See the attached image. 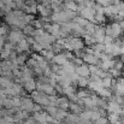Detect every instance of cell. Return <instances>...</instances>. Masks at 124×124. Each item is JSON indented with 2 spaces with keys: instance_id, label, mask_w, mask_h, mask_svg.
I'll list each match as a JSON object with an SVG mask.
<instances>
[{
  "instance_id": "1",
  "label": "cell",
  "mask_w": 124,
  "mask_h": 124,
  "mask_svg": "<svg viewBox=\"0 0 124 124\" xmlns=\"http://www.w3.org/2000/svg\"><path fill=\"white\" fill-rule=\"evenodd\" d=\"M68 40H69L74 51H83L85 47L84 40L81 39V36H69Z\"/></svg>"
},
{
  "instance_id": "2",
  "label": "cell",
  "mask_w": 124,
  "mask_h": 124,
  "mask_svg": "<svg viewBox=\"0 0 124 124\" xmlns=\"http://www.w3.org/2000/svg\"><path fill=\"white\" fill-rule=\"evenodd\" d=\"M7 39H8V41L12 42L13 45H17L19 41H22L23 39H25V35H24V33H23L22 30H19V29H13V30H11V31L8 33Z\"/></svg>"
},
{
  "instance_id": "3",
  "label": "cell",
  "mask_w": 124,
  "mask_h": 124,
  "mask_svg": "<svg viewBox=\"0 0 124 124\" xmlns=\"http://www.w3.org/2000/svg\"><path fill=\"white\" fill-rule=\"evenodd\" d=\"M82 59L84 64H88V65H100L101 60L95 55V54H92V53H87L83 51L82 54Z\"/></svg>"
},
{
  "instance_id": "4",
  "label": "cell",
  "mask_w": 124,
  "mask_h": 124,
  "mask_svg": "<svg viewBox=\"0 0 124 124\" xmlns=\"http://www.w3.org/2000/svg\"><path fill=\"white\" fill-rule=\"evenodd\" d=\"M110 27H111V33H110V36H112L113 39H118V38H121L122 36V34L123 33V29H122V27H121V23L119 22H112L111 24H110Z\"/></svg>"
},
{
  "instance_id": "5",
  "label": "cell",
  "mask_w": 124,
  "mask_h": 124,
  "mask_svg": "<svg viewBox=\"0 0 124 124\" xmlns=\"http://www.w3.org/2000/svg\"><path fill=\"white\" fill-rule=\"evenodd\" d=\"M34 105H35V101L30 96H22V106H21L22 110L28 111L29 113H33Z\"/></svg>"
},
{
  "instance_id": "6",
  "label": "cell",
  "mask_w": 124,
  "mask_h": 124,
  "mask_svg": "<svg viewBox=\"0 0 124 124\" xmlns=\"http://www.w3.org/2000/svg\"><path fill=\"white\" fill-rule=\"evenodd\" d=\"M80 16L83 17V18H85V19H88L89 22L95 23V10L92 8V7H84L82 11L80 12Z\"/></svg>"
},
{
  "instance_id": "7",
  "label": "cell",
  "mask_w": 124,
  "mask_h": 124,
  "mask_svg": "<svg viewBox=\"0 0 124 124\" xmlns=\"http://www.w3.org/2000/svg\"><path fill=\"white\" fill-rule=\"evenodd\" d=\"M93 36L95 38V41L99 42V43H104V40H105V36H106V33H105V27L102 25H96L95 28V31L93 34Z\"/></svg>"
},
{
  "instance_id": "8",
  "label": "cell",
  "mask_w": 124,
  "mask_h": 124,
  "mask_svg": "<svg viewBox=\"0 0 124 124\" xmlns=\"http://www.w3.org/2000/svg\"><path fill=\"white\" fill-rule=\"evenodd\" d=\"M107 112L108 113H117V115H121L122 112V106L113 101V100H108V106H107Z\"/></svg>"
},
{
  "instance_id": "9",
  "label": "cell",
  "mask_w": 124,
  "mask_h": 124,
  "mask_svg": "<svg viewBox=\"0 0 124 124\" xmlns=\"http://www.w3.org/2000/svg\"><path fill=\"white\" fill-rule=\"evenodd\" d=\"M30 49V43L27 41V39H23L22 41H19L16 46V52L17 53H23V52H29Z\"/></svg>"
},
{
  "instance_id": "10",
  "label": "cell",
  "mask_w": 124,
  "mask_h": 124,
  "mask_svg": "<svg viewBox=\"0 0 124 124\" xmlns=\"http://www.w3.org/2000/svg\"><path fill=\"white\" fill-rule=\"evenodd\" d=\"M76 72L82 77H90V71H89V65L88 64L83 63L80 66H76Z\"/></svg>"
},
{
  "instance_id": "11",
  "label": "cell",
  "mask_w": 124,
  "mask_h": 124,
  "mask_svg": "<svg viewBox=\"0 0 124 124\" xmlns=\"http://www.w3.org/2000/svg\"><path fill=\"white\" fill-rule=\"evenodd\" d=\"M69 62V59L63 54V53H57L54 57H53V59H52V62L51 63H53V64H58V65H60V66H63L64 64H66Z\"/></svg>"
},
{
  "instance_id": "12",
  "label": "cell",
  "mask_w": 124,
  "mask_h": 124,
  "mask_svg": "<svg viewBox=\"0 0 124 124\" xmlns=\"http://www.w3.org/2000/svg\"><path fill=\"white\" fill-rule=\"evenodd\" d=\"M88 88L98 94V92H100V90L104 88V85H102V80H100V81H93V80H89Z\"/></svg>"
},
{
  "instance_id": "13",
  "label": "cell",
  "mask_w": 124,
  "mask_h": 124,
  "mask_svg": "<svg viewBox=\"0 0 124 124\" xmlns=\"http://www.w3.org/2000/svg\"><path fill=\"white\" fill-rule=\"evenodd\" d=\"M58 107H59V108H63V110H68V111H69V107H70V100L68 99V96H66V95L58 98Z\"/></svg>"
},
{
  "instance_id": "14",
  "label": "cell",
  "mask_w": 124,
  "mask_h": 124,
  "mask_svg": "<svg viewBox=\"0 0 124 124\" xmlns=\"http://www.w3.org/2000/svg\"><path fill=\"white\" fill-rule=\"evenodd\" d=\"M38 12L41 15V17H51V15L53 13L52 8H48L45 5H42V4L38 5Z\"/></svg>"
},
{
  "instance_id": "15",
  "label": "cell",
  "mask_w": 124,
  "mask_h": 124,
  "mask_svg": "<svg viewBox=\"0 0 124 124\" xmlns=\"http://www.w3.org/2000/svg\"><path fill=\"white\" fill-rule=\"evenodd\" d=\"M62 70H63L66 75H70V74L76 72V66L74 65V63H72L71 60H69L66 64H64V65L62 66Z\"/></svg>"
},
{
  "instance_id": "16",
  "label": "cell",
  "mask_w": 124,
  "mask_h": 124,
  "mask_svg": "<svg viewBox=\"0 0 124 124\" xmlns=\"http://www.w3.org/2000/svg\"><path fill=\"white\" fill-rule=\"evenodd\" d=\"M13 84H15V81L11 80L10 77H7V76H0V85L4 89L5 88H11V87H13Z\"/></svg>"
},
{
  "instance_id": "17",
  "label": "cell",
  "mask_w": 124,
  "mask_h": 124,
  "mask_svg": "<svg viewBox=\"0 0 124 124\" xmlns=\"http://www.w3.org/2000/svg\"><path fill=\"white\" fill-rule=\"evenodd\" d=\"M33 117L38 123H46L47 122V112L46 111H40V112H34Z\"/></svg>"
},
{
  "instance_id": "18",
  "label": "cell",
  "mask_w": 124,
  "mask_h": 124,
  "mask_svg": "<svg viewBox=\"0 0 124 124\" xmlns=\"http://www.w3.org/2000/svg\"><path fill=\"white\" fill-rule=\"evenodd\" d=\"M83 110H84V107L81 106L78 102H72V101H70V107H69V111H70V112L76 113V115H80Z\"/></svg>"
},
{
  "instance_id": "19",
  "label": "cell",
  "mask_w": 124,
  "mask_h": 124,
  "mask_svg": "<svg viewBox=\"0 0 124 124\" xmlns=\"http://www.w3.org/2000/svg\"><path fill=\"white\" fill-rule=\"evenodd\" d=\"M23 87H24L25 92L31 93L33 90H35V89H36V81H35L34 78H30V80H28L27 82L23 83Z\"/></svg>"
},
{
  "instance_id": "20",
  "label": "cell",
  "mask_w": 124,
  "mask_h": 124,
  "mask_svg": "<svg viewBox=\"0 0 124 124\" xmlns=\"http://www.w3.org/2000/svg\"><path fill=\"white\" fill-rule=\"evenodd\" d=\"M68 116H69L68 110H63V108H59V107H58V111H57V113L54 115V118H57L58 121L63 122V121H65V119H66V117H68Z\"/></svg>"
},
{
  "instance_id": "21",
  "label": "cell",
  "mask_w": 124,
  "mask_h": 124,
  "mask_svg": "<svg viewBox=\"0 0 124 124\" xmlns=\"http://www.w3.org/2000/svg\"><path fill=\"white\" fill-rule=\"evenodd\" d=\"M76 93H77V95H78L80 99H84V98L90 96L92 93H93V90H90V89L87 87V88H78V90H77Z\"/></svg>"
},
{
  "instance_id": "22",
  "label": "cell",
  "mask_w": 124,
  "mask_h": 124,
  "mask_svg": "<svg viewBox=\"0 0 124 124\" xmlns=\"http://www.w3.org/2000/svg\"><path fill=\"white\" fill-rule=\"evenodd\" d=\"M113 65H115V58L111 59V60H107V62H101L99 66L105 71H110V69H112Z\"/></svg>"
},
{
  "instance_id": "23",
  "label": "cell",
  "mask_w": 124,
  "mask_h": 124,
  "mask_svg": "<svg viewBox=\"0 0 124 124\" xmlns=\"http://www.w3.org/2000/svg\"><path fill=\"white\" fill-rule=\"evenodd\" d=\"M107 118L110 121V124H122V122H121V115L108 113L107 115Z\"/></svg>"
},
{
  "instance_id": "24",
  "label": "cell",
  "mask_w": 124,
  "mask_h": 124,
  "mask_svg": "<svg viewBox=\"0 0 124 124\" xmlns=\"http://www.w3.org/2000/svg\"><path fill=\"white\" fill-rule=\"evenodd\" d=\"M98 95H99V96H101V98L110 99V98L113 95V92H112L110 88H102L100 92H98Z\"/></svg>"
},
{
  "instance_id": "25",
  "label": "cell",
  "mask_w": 124,
  "mask_h": 124,
  "mask_svg": "<svg viewBox=\"0 0 124 124\" xmlns=\"http://www.w3.org/2000/svg\"><path fill=\"white\" fill-rule=\"evenodd\" d=\"M83 40H84V43L89 47H92L93 45H95L96 41H95V38L92 35V34H84L83 35Z\"/></svg>"
},
{
  "instance_id": "26",
  "label": "cell",
  "mask_w": 124,
  "mask_h": 124,
  "mask_svg": "<svg viewBox=\"0 0 124 124\" xmlns=\"http://www.w3.org/2000/svg\"><path fill=\"white\" fill-rule=\"evenodd\" d=\"M22 31L24 33V35H25V36H34L35 28H34L31 24H27V25L22 29Z\"/></svg>"
},
{
  "instance_id": "27",
  "label": "cell",
  "mask_w": 124,
  "mask_h": 124,
  "mask_svg": "<svg viewBox=\"0 0 124 124\" xmlns=\"http://www.w3.org/2000/svg\"><path fill=\"white\" fill-rule=\"evenodd\" d=\"M88 83H89V77H82V76H80L78 77V80H77V87L78 88H87L88 87Z\"/></svg>"
},
{
  "instance_id": "28",
  "label": "cell",
  "mask_w": 124,
  "mask_h": 124,
  "mask_svg": "<svg viewBox=\"0 0 124 124\" xmlns=\"http://www.w3.org/2000/svg\"><path fill=\"white\" fill-rule=\"evenodd\" d=\"M41 54L46 58V60H48V62H52L53 57L55 55V53H54L53 49H43L41 52Z\"/></svg>"
},
{
  "instance_id": "29",
  "label": "cell",
  "mask_w": 124,
  "mask_h": 124,
  "mask_svg": "<svg viewBox=\"0 0 124 124\" xmlns=\"http://www.w3.org/2000/svg\"><path fill=\"white\" fill-rule=\"evenodd\" d=\"M112 83H113V77L111 76V74L108 76H106V77L102 78V85H104V88H110L111 89Z\"/></svg>"
},
{
  "instance_id": "30",
  "label": "cell",
  "mask_w": 124,
  "mask_h": 124,
  "mask_svg": "<svg viewBox=\"0 0 124 124\" xmlns=\"http://www.w3.org/2000/svg\"><path fill=\"white\" fill-rule=\"evenodd\" d=\"M27 54H18L17 55V58H16V63L19 65V66H23V65H25V63H27Z\"/></svg>"
},
{
  "instance_id": "31",
  "label": "cell",
  "mask_w": 124,
  "mask_h": 124,
  "mask_svg": "<svg viewBox=\"0 0 124 124\" xmlns=\"http://www.w3.org/2000/svg\"><path fill=\"white\" fill-rule=\"evenodd\" d=\"M11 52H12V51H8V49H5V48L0 49V59H2V60H8L10 57H11Z\"/></svg>"
},
{
  "instance_id": "32",
  "label": "cell",
  "mask_w": 124,
  "mask_h": 124,
  "mask_svg": "<svg viewBox=\"0 0 124 124\" xmlns=\"http://www.w3.org/2000/svg\"><path fill=\"white\" fill-rule=\"evenodd\" d=\"M45 108V111L48 113V115H51V116H53L54 117V115L57 113V111H58V106H53V105H48V106H46V107H43Z\"/></svg>"
},
{
  "instance_id": "33",
  "label": "cell",
  "mask_w": 124,
  "mask_h": 124,
  "mask_svg": "<svg viewBox=\"0 0 124 124\" xmlns=\"http://www.w3.org/2000/svg\"><path fill=\"white\" fill-rule=\"evenodd\" d=\"M74 22H76L77 24H80L81 27H85L88 23H89V21L88 19H85V18H83V17H81V16H76L75 17V19H74Z\"/></svg>"
},
{
  "instance_id": "34",
  "label": "cell",
  "mask_w": 124,
  "mask_h": 124,
  "mask_svg": "<svg viewBox=\"0 0 124 124\" xmlns=\"http://www.w3.org/2000/svg\"><path fill=\"white\" fill-rule=\"evenodd\" d=\"M113 68H115V69H117V70L123 71L124 62L122 60V58H118V59H116V58H115V65H113Z\"/></svg>"
},
{
  "instance_id": "35",
  "label": "cell",
  "mask_w": 124,
  "mask_h": 124,
  "mask_svg": "<svg viewBox=\"0 0 124 124\" xmlns=\"http://www.w3.org/2000/svg\"><path fill=\"white\" fill-rule=\"evenodd\" d=\"M110 74H111V76L113 77V78H119V77H122L123 75H122V71L121 70H117V69H115V68H112V69H110V71H108Z\"/></svg>"
},
{
  "instance_id": "36",
  "label": "cell",
  "mask_w": 124,
  "mask_h": 124,
  "mask_svg": "<svg viewBox=\"0 0 124 124\" xmlns=\"http://www.w3.org/2000/svg\"><path fill=\"white\" fill-rule=\"evenodd\" d=\"M31 47H33V51L34 52H38V53H41L42 51H43V47H42V45L40 42L35 41L33 45H31Z\"/></svg>"
},
{
  "instance_id": "37",
  "label": "cell",
  "mask_w": 124,
  "mask_h": 124,
  "mask_svg": "<svg viewBox=\"0 0 124 124\" xmlns=\"http://www.w3.org/2000/svg\"><path fill=\"white\" fill-rule=\"evenodd\" d=\"M25 65H27V66H29V68H31V69H34L35 66H38V65H39V63H38V60H35L34 58H29V59L27 60Z\"/></svg>"
},
{
  "instance_id": "38",
  "label": "cell",
  "mask_w": 124,
  "mask_h": 124,
  "mask_svg": "<svg viewBox=\"0 0 124 124\" xmlns=\"http://www.w3.org/2000/svg\"><path fill=\"white\" fill-rule=\"evenodd\" d=\"M12 99H13V106L15 107H21L22 106V96L21 95H16Z\"/></svg>"
},
{
  "instance_id": "39",
  "label": "cell",
  "mask_w": 124,
  "mask_h": 124,
  "mask_svg": "<svg viewBox=\"0 0 124 124\" xmlns=\"http://www.w3.org/2000/svg\"><path fill=\"white\" fill-rule=\"evenodd\" d=\"M4 107L5 108H12V107H15L13 106V99L10 98V96H7L6 100H5V102H4Z\"/></svg>"
},
{
  "instance_id": "40",
  "label": "cell",
  "mask_w": 124,
  "mask_h": 124,
  "mask_svg": "<svg viewBox=\"0 0 124 124\" xmlns=\"http://www.w3.org/2000/svg\"><path fill=\"white\" fill-rule=\"evenodd\" d=\"M24 22L27 23V24H30L34 19H35V15H31V13H25L24 15Z\"/></svg>"
},
{
  "instance_id": "41",
  "label": "cell",
  "mask_w": 124,
  "mask_h": 124,
  "mask_svg": "<svg viewBox=\"0 0 124 124\" xmlns=\"http://www.w3.org/2000/svg\"><path fill=\"white\" fill-rule=\"evenodd\" d=\"M96 5V1L95 0H83V6L84 7H92L94 8Z\"/></svg>"
},
{
  "instance_id": "42",
  "label": "cell",
  "mask_w": 124,
  "mask_h": 124,
  "mask_svg": "<svg viewBox=\"0 0 124 124\" xmlns=\"http://www.w3.org/2000/svg\"><path fill=\"white\" fill-rule=\"evenodd\" d=\"M76 92H77V90H76ZM76 92H75V93H71V94H69V95H66V96H68V99H69L70 101H72V102H77V101H78V99H80Z\"/></svg>"
},
{
  "instance_id": "43",
  "label": "cell",
  "mask_w": 124,
  "mask_h": 124,
  "mask_svg": "<svg viewBox=\"0 0 124 124\" xmlns=\"http://www.w3.org/2000/svg\"><path fill=\"white\" fill-rule=\"evenodd\" d=\"M94 124H110V121H108L107 117H102V116H101L99 119L94 121Z\"/></svg>"
},
{
  "instance_id": "44",
  "label": "cell",
  "mask_w": 124,
  "mask_h": 124,
  "mask_svg": "<svg viewBox=\"0 0 124 124\" xmlns=\"http://www.w3.org/2000/svg\"><path fill=\"white\" fill-rule=\"evenodd\" d=\"M71 62L74 63L75 66H80L81 64H83V59L82 58H80V57H74V58L71 59Z\"/></svg>"
},
{
  "instance_id": "45",
  "label": "cell",
  "mask_w": 124,
  "mask_h": 124,
  "mask_svg": "<svg viewBox=\"0 0 124 124\" xmlns=\"http://www.w3.org/2000/svg\"><path fill=\"white\" fill-rule=\"evenodd\" d=\"M8 34V28H7V25H1L0 24V35H7Z\"/></svg>"
},
{
  "instance_id": "46",
  "label": "cell",
  "mask_w": 124,
  "mask_h": 124,
  "mask_svg": "<svg viewBox=\"0 0 124 124\" xmlns=\"http://www.w3.org/2000/svg\"><path fill=\"white\" fill-rule=\"evenodd\" d=\"M35 123H36V121H35L34 117H29V118H27V119L21 122V124H35Z\"/></svg>"
},
{
  "instance_id": "47",
  "label": "cell",
  "mask_w": 124,
  "mask_h": 124,
  "mask_svg": "<svg viewBox=\"0 0 124 124\" xmlns=\"http://www.w3.org/2000/svg\"><path fill=\"white\" fill-rule=\"evenodd\" d=\"M15 46H16V45H13V43H12V42H5V45H4V48H5V49H8V51H13V49H15Z\"/></svg>"
},
{
  "instance_id": "48",
  "label": "cell",
  "mask_w": 124,
  "mask_h": 124,
  "mask_svg": "<svg viewBox=\"0 0 124 124\" xmlns=\"http://www.w3.org/2000/svg\"><path fill=\"white\" fill-rule=\"evenodd\" d=\"M115 42V39L112 38V36H110V35H106L105 36V40H104V43L105 45H111V43H113Z\"/></svg>"
},
{
  "instance_id": "49",
  "label": "cell",
  "mask_w": 124,
  "mask_h": 124,
  "mask_svg": "<svg viewBox=\"0 0 124 124\" xmlns=\"http://www.w3.org/2000/svg\"><path fill=\"white\" fill-rule=\"evenodd\" d=\"M95 1H96L99 5L104 6V7H105V6H108V5L111 4V1H110V0H95Z\"/></svg>"
},
{
  "instance_id": "50",
  "label": "cell",
  "mask_w": 124,
  "mask_h": 124,
  "mask_svg": "<svg viewBox=\"0 0 124 124\" xmlns=\"http://www.w3.org/2000/svg\"><path fill=\"white\" fill-rule=\"evenodd\" d=\"M42 108H43V106H41L40 104H36V102H35L34 108H33V113H34V112H40V111H42Z\"/></svg>"
},
{
  "instance_id": "51",
  "label": "cell",
  "mask_w": 124,
  "mask_h": 124,
  "mask_svg": "<svg viewBox=\"0 0 124 124\" xmlns=\"http://www.w3.org/2000/svg\"><path fill=\"white\" fill-rule=\"evenodd\" d=\"M4 45H5V36L0 35V49L4 48Z\"/></svg>"
},
{
  "instance_id": "52",
  "label": "cell",
  "mask_w": 124,
  "mask_h": 124,
  "mask_svg": "<svg viewBox=\"0 0 124 124\" xmlns=\"http://www.w3.org/2000/svg\"><path fill=\"white\" fill-rule=\"evenodd\" d=\"M2 1H4L5 5H8V4H11L12 1H15V0H2Z\"/></svg>"
},
{
  "instance_id": "53",
  "label": "cell",
  "mask_w": 124,
  "mask_h": 124,
  "mask_svg": "<svg viewBox=\"0 0 124 124\" xmlns=\"http://www.w3.org/2000/svg\"><path fill=\"white\" fill-rule=\"evenodd\" d=\"M121 55H124V45L121 46Z\"/></svg>"
},
{
  "instance_id": "54",
  "label": "cell",
  "mask_w": 124,
  "mask_h": 124,
  "mask_svg": "<svg viewBox=\"0 0 124 124\" xmlns=\"http://www.w3.org/2000/svg\"><path fill=\"white\" fill-rule=\"evenodd\" d=\"M110 1H111V4H115V5H116V4H118L121 0H110Z\"/></svg>"
},
{
  "instance_id": "55",
  "label": "cell",
  "mask_w": 124,
  "mask_h": 124,
  "mask_svg": "<svg viewBox=\"0 0 124 124\" xmlns=\"http://www.w3.org/2000/svg\"><path fill=\"white\" fill-rule=\"evenodd\" d=\"M121 116H124V106L122 107V112H121Z\"/></svg>"
},
{
  "instance_id": "56",
  "label": "cell",
  "mask_w": 124,
  "mask_h": 124,
  "mask_svg": "<svg viewBox=\"0 0 124 124\" xmlns=\"http://www.w3.org/2000/svg\"><path fill=\"white\" fill-rule=\"evenodd\" d=\"M15 124H21V123H15Z\"/></svg>"
},
{
  "instance_id": "57",
  "label": "cell",
  "mask_w": 124,
  "mask_h": 124,
  "mask_svg": "<svg viewBox=\"0 0 124 124\" xmlns=\"http://www.w3.org/2000/svg\"><path fill=\"white\" fill-rule=\"evenodd\" d=\"M123 71H124V68H123Z\"/></svg>"
},
{
  "instance_id": "58",
  "label": "cell",
  "mask_w": 124,
  "mask_h": 124,
  "mask_svg": "<svg viewBox=\"0 0 124 124\" xmlns=\"http://www.w3.org/2000/svg\"><path fill=\"white\" fill-rule=\"evenodd\" d=\"M40 1H42V0H40Z\"/></svg>"
}]
</instances>
